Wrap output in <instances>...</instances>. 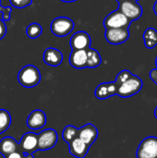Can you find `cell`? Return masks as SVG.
I'll use <instances>...</instances> for the list:
<instances>
[{
	"label": "cell",
	"instance_id": "cell-1",
	"mask_svg": "<svg viewBox=\"0 0 157 158\" xmlns=\"http://www.w3.org/2000/svg\"><path fill=\"white\" fill-rule=\"evenodd\" d=\"M18 81L19 84L25 88L35 87L41 81V72L35 66L26 65L19 70Z\"/></svg>",
	"mask_w": 157,
	"mask_h": 158
},
{
	"label": "cell",
	"instance_id": "cell-2",
	"mask_svg": "<svg viewBox=\"0 0 157 158\" xmlns=\"http://www.w3.org/2000/svg\"><path fill=\"white\" fill-rule=\"evenodd\" d=\"M143 81L140 77L136 75H132L126 81L121 83L118 87L117 94L120 97L127 98L137 94L143 88Z\"/></svg>",
	"mask_w": 157,
	"mask_h": 158
},
{
	"label": "cell",
	"instance_id": "cell-3",
	"mask_svg": "<svg viewBox=\"0 0 157 158\" xmlns=\"http://www.w3.org/2000/svg\"><path fill=\"white\" fill-rule=\"evenodd\" d=\"M74 29V22L68 17H57L52 20L50 30L52 33L57 37H65L68 35Z\"/></svg>",
	"mask_w": 157,
	"mask_h": 158
},
{
	"label": "cell",
	"instance_id": "cell-4",
	"mask_svg": "<svg viewBox=\"0 0 157 158\" xmlns=\"http://www.w3.org/2000/svg\"><path fill=\"white\" fill-rule=\"evenodd\" d=\"M137 158H157V137L149 136L143 139L136 152Z\"/></svg>",
	"mask_w": 157,
	"mask_h": 158
},
{
	"label": "cell",
	"instance_id": "cell-5",
	"mask_svg": "<svg viewBox=\"0 0 157 158\" xmlns=\"http://www.w3.org/2000/svg\"><path fill=\"white\" fill-rule=\"evenodd\" d=\"M130 24V19L119 9L109 13L104 19V26L105 29L128 28Z\"/></svg>",
	"mask_w": 157,
	"mask_h": 158
},
{
	"label": "cell",
	"instance_id": "cell-6",
	"mask_svg": "<svg viewBox=\"0 0 157 158\" xmlns=\"http://www.w3.org/2000/svg\"><path fill=\"white\" fill-rule=\"evenodd\" d=\"M118 9L130 19V21L140 19L143 15L142 6L134 0H125L119 3Z\"/></svg>",
	"mask_w": 157,
	"mask_h": 158
},
{
	"label": "cell",
	"instance_id": "cell-7",
	"mask_svg": "<svg viewBox=\"0 0 157 158\" xmlns=\"http://www.w3.org/2000/svg\"><path fill=\"white\" fill-rule=\"evenodd\" d=\"M57 132L53 129H47L38 134V150L46 151L53 148L57 143Z\"/></svg>",
	"mask_w": 157,
	"mask_h": 158
},
{
	"label": "cell",
	"instance_id": "cell-8",
	"mask_svg": "<svg viewBox=\"0 0 157 158\" xmlns=\"http://www.w3.org/2000/svg\"><path fill=\"white\" fill-rule=\"evenodd\" d=\"M106 41L114 45H118L125 43L130 37V31L128 28H112L106 29L105 32Z\"/></svg>",
	"mask_w": 157,
	"mask_h": 158
},
{
	"label": "cell",
	"instance_id": "cell-9",
	"mask_svg": "<svg viewBox=\"0 0 157 158\" xmlns=\"http://www.w3.org/2000/svg\"><path fill=\"white\" fill-rule=\"evenodd\" d=\"M19 149L24 154H34L38 151V134L33 132L25 133L19 143Z\"/></svg>",
	"mask_w": 157,
	"mask_h": 158
},
{
	"label": "cell",
	"instance_id": "cell-10",
	"mask_svg": "<svg viewBox=\"0 0 157 158\" xmlns=\"http://www.w3.org/2000/svg\"><path fill=\"white\" fill-rule=\"evenodd\" d=\"M70 46L72 50H83L91 47L92 39L89 33L83 31L75 32L70 38Z\"/></svg>",
	"mask_w": 157,
	"mask_h": 158
},
{
	"label": "cell",
	"instance_id": "cell-11",
	"mask_svg": "<svg viewBox=\"0 0 157 158\" xmlns=\"http://www.w3.org/2000/svg\"><path fill=\"white\" fill-rule=\"evenodd\" d=\"M97 137H98V130L92 123H88L79 129L78 138H80L83 143H85L90 147L93 144Z\"/></svg>",
	"mask_w": 157,
	"mask_h": 158
},
{
	"label": "cell",
	"instance_id": "cell-12",
	"mask_svg": "<svg viewBox=\"0 0 157 158\" xmlns=\"http://www.w3.org/2000/svg\"><path fill=\"white\" fill-rule=\"evenodd\" d=\"M46 115L43 110L36 109L33 110L27 118V126L29 129L37 131L43 129L46 124Z\"/></svg>",
	"mask_w": 157,
	"mask_h": 158
},
{
	"label": "cell",
	"instance_id": "cell-13",
	"mask_svg": "<svg viewBox=\"0 0 157 158\" xmlns=\"http://www.w3.org/2000/svg\"><path fill=\"white\" fill-rule=\"evenodd\" d=\"M118 84L114 82H103L100 83L95 91L94 95L98 99H106L111 96H114L118 93Z\"/></svg>",
	"mask_w": 157,
	"mask_h": 158
},
{
	"label": "cell",
	"instance_id": "cell-14",
	"mask_svg": "<svg viewBox=\"0 0 157 158\" xmlns=\"http://www.w3.org/2000/svg\"><path fill=\"white\" fill-rule=\"evenodd\" d=\"M43 60L46 65L50 67H57L63 61V54L56 48L48 47L43 52Z\"/></svg>",
	"mask_w": 157,
	"mask_h": 158
},
{
	"label": "cell",
	"instance_id": "cell-15",
	"mask_svg": "<svg viewBox=\"0 0 157 158\" xmlns=\"http://www.w3.org/2000/svg\"><path fill=\"white\" fill-rule=\"evenodd\" d=\"M90 146L83 143L80 138L74 139L68 143V150L71 156L77 158H84L88 154Z\"/></svg>",
	"mask_w": 157,
	"mask_h": 158
},
{
	"label": "cell",
	"instance_id": "cell-16",
	"mask_svg": "<svg viewBox=\"0 0 157 158\" xmlns=\"http://www.w3.org/2000/svg\"><path fill=\"white\" fill-rule=\"evenodd\" d=\"M69 64L74 69H82L86 68L87 64V51L83 50H72L69 56Z\"/></svg>",
	"mask_w": 157,
	"mask_h": 158
},
{
	"label": "cell",
	"instance_id": "cell-17",
	"mask_svg": "<svg viewBox=\"0 0 157 158\" xmlns=\"http://www.w3.org/2000/svg\"><path fill=\"white\" fill-rule=\"evenodd\" d=\"M19 150V143L12 137H5L0 141V154L4 156Z\"/></svg>",
	"mask_w": 157,
	"mask_h": 158
},
{
	"label": "cell",
	"instance_id": "cell-18",
	"mask_svg": "<svg viewBox=\"0 0 157 158\" xmlns=\"http://www.w3.org/2000/svg\"><path fill=\"white\" fill-rule=\"evenodd\" d=\"M87 64L86 68L89 69H94L101 65L102 63V57L99 54V52L93 48H87Z\"/></svg>",
	"mask_w": 157,
	"mask_h": 158
},
{
	"label": "cell",
	"instance_id": "cell-19",
	"mask_svg": "<svg viewBox=\"0 0 157 158\" xmlns=\"http://www.w3.org/2000/svg\"><path fill=\"white\" fill-rule=\"evenodd\" d=\"M143 42L145 47L153 49L157 45V31L155 28H148L143 32Z\"/></svg>",
	"mask_w": 157,
	"mask_h": 158
},
{
	"label": "cell",
	"instance_id": "cell-20",
	"mask_svg": "<svg viewBox=\"0 0 157 158\" xmlns=\"http://www.w3.org/2000/svg\"><path fill=\"white\" fill-rule=\"evenodd\" d=\"M78 134H79V129L78 128H76L75 126H72V125H68L63 130L62 138L68 144L74 139L78 138Z\"/></svg>",
	"mask_w": 157,
	"mask_h": 158
},
{
	"label": "cell",
	"instance_id": "cell-21",
	"mask_svg": "<svg viewBox=\"0 0 157 158\" xmlns=\"http://www.w3.org/2000/svg\"><path fill=\"white\" fill-rule=\"evenodd\" d=\"M11 125L10 113L5 109H0V134L6 132Z\"/></svg>",
	"mask_w": 157,
	"mask_h": 158
},
{
	"label": "cell",
	"instance_id": "cell-22",
	"mask_svg": "<svg viewBox=\"0 0 157 158\" xmlns=\"http://www.w3.org/2000/svg\"><path fill=\"white\" fill-rule=\"evenodd\" d=\"M43 31L42 26L39 23L32 22L29 24L26 28V34L30 39H36L41 36Z\"/></svg>",
	"mask_w": 157,
	"mask_h": 158
},
{
	"label": "cell",
	"instance_id": "cell-23",
	"mask_svg": "<svg viewBox=\"0 0 157 158\" xmlns=\"http://www.w3.org/2000/svg\"><path fill=\"white\" fill-rule=\"evenodd\" d=\"M133 74L130 71V70H128V69H124V70H122V71H120L118 74V76H117V78H116V83L118 84V86H119L121 83H123L124 81H126L129 78H130L131 76H132Z\"/></svg>",
	"mask_w": 157,
	"mask_h": 158
},
{
	"label": "cell",
	"instance_id": "cell-24",
	"mask_svg": "<svg viewBox=\"0 0 157 158\" xmlns=\"http://www.w3.org/2000/svg\"><path fill=\"white\" fill-rule=\"evenodd\" d=\"M0 12L2 13V19L5 22L10 20V15L12 12V7L11 6H3L1 5V0H0Z\"/></svg>",
	"mask_w": 157,
	"mask_h": 158
},
{
	"label": "cell",
	"instance_id": "cell-25",
	"mask_svg": "<svg viewBox=\"0 0 157 158\" xmlns=\"http://www.w3.org/2000/svg\"><path fill=\"white\" fill-rule=\"evenodd\" d=\"M12 6L16 8H24L32 4V0H10Z\"/></svg>",
	"mask_w": 157,
	"mask_h": 158
},
{
	"label": "cell",
	"instance_id": "cell-26",
	"mask_svg": "<svg viewBox=\"0 0 157 158\" xmlns=\"http://www.w3.org/2000/svg\"><path fill=\"white\" fill-rule=\"evenodd\" d=\"M4 158H34V156H33V154H31V155L24 154L19 149L16 152H13V153L4 156Z\"/></svg>",
	"mask_w": 157,
	"mask_h": 158
},
{
	"label": "cell",
	"instance_id": "cell-27",
	"mask_svg": "<svg viewBox=\"0 0 157 158\" xmlns=\"http://www.w3.org/2000/svg\"><path fill=\"white\" fill-rule=\"evenodd\" d=\"M6 33V22L0 19V40H2Z\"/></svg>",
	"mask_w": 157,
	"mask_h": 158
},
{
	"label": "cell",
	"instance_id": "cell-28",
	"mask_svg": "<svg viewBox=\"0 0 157 158\" xmlns=\"http://www.w3.org/2000/svg\"><path fill=\"white\" fill-rule=\"evenodd\" d=\"M150 78H151V80L157 85V69H152L150 71Z\"/></svg>",
	"mask_w": 157,
	"mask_h": 158
},
{
	"label": "cell",
	"instance_id": "cell-29",
	"mask_svg": "<svg viewBox=\"0 0 157 158\" xmlns=\"http://www.w3.org/2000/svg\"><path fill=\"white\" fill-rule=\"evenodd\" d=\"M154 11H155V15L157 16V1L155 3V6H154Z\"/></svg>",
	"mask_w": 157,
	"mask_h": 158
},
{
	"label": "cell",
	"instance_id": "cell-30",
	"mask_svg": "<svg viewBox=\"0 0 157 158\" xmlns=\"http://www.w3.org/2000/svg\"><path fill=\"white\" fill-rule=\"evenodd\" d=\"M62 2H65V3H71V2H75L77 0H60Z\"/></svg>",
	"mask_w": 157,
	"mask_h": 158
},
{
	"label": "cell",
	"instance_id": "cell-31",
	"mask_svg": "<svg viewBox=\"0 0 157 158\" xmlns=\"http://www.w3.org/2000/svg\"><path fill=\"white\" fill-rule=\"evenodd\" d=\"M155 118H156L157 119V107L155 108Z\"/></svg>",
	"mask_w": 157,
	"mask_h": 158
},
{
	"label": "cell",
	"instance_id": "cell-32",
	"mask_svg": "<svg viewBox=\"0 0 157 158\" xmlns=\"http://www.w3.org/2000/svg\"><path fill=\"white\" fill-rule=\"evenodd\" d=\"M118 3H121V2H123V1H125V0H117Z\"/></svg>",
	"mask_w": 157,
	"mask_h": 158
},
{
	"label": "cell",
	"instance_id": "cell-33",
	"mask_svg": "<svg viewBox=\"0 0 157 158\" xmlns=\"http://www.w3.org/2000/svg\"><path fill=\"white\" fill-rule=\"evenodd\" d=\"M155 66H156V69H157V56H156V59H155Z\"/></svg>",
	"mask_w": 157,
	"mask_h": 158
},
{
	"label": "cell",
	"instance_id": "cell-34",
	"mask_svg": "<svg viewBox=\"0 0 157 158\" xmlns=\"http://www.w3.org/2000/svg\"><path fill=\"white\" fill-rule=\"evenodd\" d=\"M134 1H138V0H134Z\"/></svg>",
	"mask_w": 157,
	"mask_h": 158
}]
</instances>
